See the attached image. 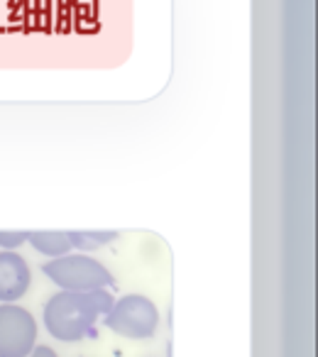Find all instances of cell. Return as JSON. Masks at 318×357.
<instances>
[{
    "label": "cell",
    "mask_w": 318,
    "mask_h": 357,
    "mask_svg": "<svg viewBox=\"0 0 318 357\" xmlns=\"http://www.w3.org/2000/svg\"><path fill=\"white\" fill-rule=\"evenodd\" d=\"M113 306L108 289L96 291H56L45 303V328L54 340L79 342L96 337V326Z\"/></svg>",
    "instance_id": "6da1fadb"
},
{
    "label": "cell",
    "mask_w": 318,
    "mask_h": 357,
    "mask_svg": "<svg viewBox=\"0 0 318 357\" xmlns=\"http://www.w3.org/2000/svg\"><path fill=\"white\" fill-rule=\"evenodd\" d=\"M27 243L45 257H61V255L71 252V240L69 230H30Z\"/></svg>",
    "instance_id": "8992f818"
},
{
    "label": "cell",
    "mask_w": 318,
    "mask_h": 357,
    "mask_svg": "<svg viewBox=\"0 0 318 357\" xmlns=\"http://www.w3.org/2000/svg\"><path fill=\"white\" fill-rule=\"evenodd\" d=\"M32 284V269L15 250H0V303H17Z\"/></svg>",
    "instance_id": "5b68a950"
},
{
    "label": "cell",
    "mask_w": 318,
    "mask_h": 357,
    "mask_svg": "<svg viewBox=\"0 0 318 357\" xmlns=\"http://www.w3.org/2000/svg\"><path fill=\"white\" fill-rule=\"evenodd\" d=\"M42 272L61 291H96V289H108L115 284L108 267L96 257H89L86 252H69L50 259L42 264Z\"/></svg>",
    "instance_id": "7a4b0ae2"
},
{
    "label": "cell",
    "mask_w": 318,
    "mask_h": 357,
    "mask_svg": "<svg viewBox=\"0 0 318 357\" xmlns=\"http://www.w3.org/2000/svg\"><path fill=\"white\" fill-rule=\"evenodd\" d=\"M105 328L125 340H149L159 328V308L149 296L125 294L103 318Z\"/></svg>",
    "instance_id": "3957f363"
},
{
    "label": "cell",
    "mask_w": 318,
    "mask_h": 357,
    "mask_svg": "<svg viewBox=\"0 0 318 357\" xmlns=\"http://www.w3.org/2000/svg\"><path fill=\"white\" fill-rule=\"evenodd\" d=\"M118 238L115 230H69L71 248L81 250V252H93V250L105 248L108 243Z\"/></svg>",
    "instance_id": "52a82bcc"
},
{
    "label": "cell",
    "mask_w": 318,
    "mask_h": 357,
    "mask_svg": "<svg viewBox=\"0 0 318 357\" xmlns=\"http://www.w3.org/2000/svg\"><path fill=\"white\" fill-rule=\"evenodd\" d=\"M27 357H59V355H56V352L52 350L50 345H35V347H32V352H30Z\"/></svg>",
    "instance_id": "9c48e42d"
},
{
    "label": "cell",
    "mask_w": 318,
    "mask_h": 357,
    "mask_svg": "<svg viewBox=\"0 0 318 357\" xmlns=\"http://www.w3.org/2000/svg\"><path fill=\"white\" fill-rule=\"evenodd\" d=\"M35 345V316L17 303H0V357H27Z\"/></svg>",
    "instance_id": "277c9868"
},
{
    "label": "cell",
    "mask_w": 318,
    "mask_h": 357,
    "mask_svg": "<svg viewBox=\"0 0 318 357\" xmlns=\"http://www.w3.org/2000/svg\"><path fill=\"white\" fill-rule=\"evenodd\" d=\"M30 230H0V248L3 250H17L27 243Z\"/></svg>",
    "instance_id": "ba28073f"
}]
</instances>
